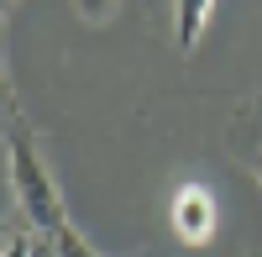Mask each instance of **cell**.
I'll return each mask as SVG.
<instances>
[{"label":"cell","instance_id":"obj_1","mask_svg":"<svg viewBox=\"0 0 262 257\" xmlns=\"http://www.w3.org/2000/svg\"><path fill=\"white\" fill-rule=\"evenodd\" d=\"M6 174H11V195H16V210L21 221H27L37 237H58V231H69V205H63L58 184L48 174V158L37 153V142L27 132H16L6 142Z\"/></svg>","mask_w":262,"mask_h":257},{"label":"cell","instance_id":"obj_2","mask_svg":"<svg viewBox=\"0 0 262 257\" xmlns=\"http://www.w3.org/2000/svg\"><path fill=\"white\" fill-rule=\"evenodd\" d=\"M215 195L210 189H200V184H189V189H179L173 195V231H179V242L184 247H205V242H215Z\"/></svg>","mask_w":262,"mask_h":257},{"label":"cell","instance_id":"obj_3","mask_svg":"<svg viewBox=\"0 0 262 257\" xmlns=\"http://www.w3.org/2000/svg\"><path fill=\"white\" fill-rule=\"evenodd\" d=\"M231 158L262 184V100L242 105V111L231 116Z\"/></svg>","mask_w":262,"mask_h":257},{"label":"cell","instance_id":"obj_4","mask_svg":"<svg viewBox=\"0 0 262 257\" xmlns=\"http://www.w3.org/2000/svg\"><path fill=\"white\" fill-rule=\"evenodd\" d=\"M210 11H215V0H173V37H179V48H184V53L200 42Z\"/></svg>","mask_w":262,"mask_h":257},{"label":"cell","instance_id":"obj_5","mask_svg":"<svg viewBox=\"0 0 262 257\" xmlns=\"http://www.w3.org/2000/svg\"><path fill=\"white\" fill-rule=\"evenodd\" d=\"M48 242H53V257H100V252L84 242L74 226H69V231H58V237H48Z\"/></svg>","mask_w":262,"mask_h":257},{"label":"cell","instance_id":"obj_6","mask_svg":"<svg viewBox=\"0 0 262 257\" xmlns=\"http://www.w3.org/2000/svg\"><path fill=\"white\" fill-rule=\"evenodd\" d=\"M74 11L90 21V27H100V21H111V11H116V0H74Z\"/></svg>","mask_w":262,"mask_h":257},{"label":"cell","instance_id":"obj_7","mask_svg":"<svg viewBox=\"0 0 262 257\" xmlns=\"http://www.w3.org/2000/svg\"><path fill=\"white\" fill-rule=\"evenodd\" d=\"M16 116V95H11V79H6V63H0V121Z\"/></svg>","mask_w":262,"mask_h":257},{"label":"cell","instance_id":"obj_8","mask_svg":"<svg viewBox=\"0 0 262 257\" xmlns=\"http://www.w3.org/2000/svg\"><path fill=\"white\" fill-rule=\"evenodd\" d=\"M0 53H6V27H0Z\"/></svg>","mask_w":262,"mask_h":257},{"label":"cell","instance_id":"obj_9","mask_svg":"<svg viewBox=\"0 0 262 257\" xmlns=\"http://www.w3.org/2000/svg\"><path fill=\"white\" fill-rule=\"evenodd\" d=\"M0 6H6V0H0Z\"/></svg>","mask_w":262,"mask_h":257}]
</instances>
